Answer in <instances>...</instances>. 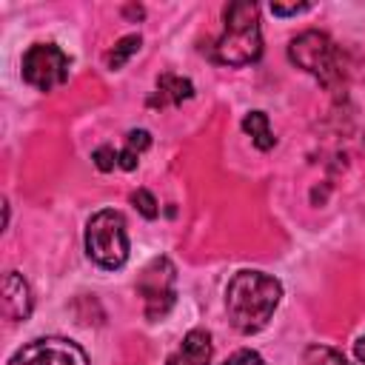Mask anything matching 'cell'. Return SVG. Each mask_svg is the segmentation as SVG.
I'll return each instance as SVG.
<instances>
[{
	"label": "cell",
	"mask_w": 365,
	"mask_h": 365,
	"mask_svg": "<svg viewBox=\"0 0 365 365\" xmlns=\"http://www.w3.org/2000/svg\"><path fill=\"white\" fill-rule=\"evenodd\" d=\"M282 297L279 279L262 271H240L225 288V311L240 334H257L268 325Z\"/></svg>",
	"instance_id": "6da1fadb"
},
{
	"label": "cell",
	"mask_w": 365,
	"mask_h": 365,
	"mask_svg": "<svg viewBox=\"0 0 365 365\" xmlns=\"http://www.w3.org/2000/svg\"><path fill=\"white\" fill-rule=\"evenodd\" d=\"M262 54L259 9L248 0H234L222 11V34L211 46V57L220 66H248Z\"/></svg>",
	"instance_id": "7a4b0ae2"
},
{
	"label": "cell",
	"mask_w": 365,
	"mask_h": 365,
	"mask_svg": "<svg viewBox=\"0 0 365 365\" xmlns=\"http://www.w3.org/2000/svg\"><path fill=\"white\" fill-rule=\"evenodd\" d=\"M86 254L100 268H123L128 259V234H125V217L114 208L97 211L86 225Z\"/></svg>",
	"instance_id": "3957f363"
},
{
	"label": "cell",
	"mask_w": 365,
	"mask_h": 365,
	"mask_svg": "<svg viewBox=\"0 0 365 365\" xmlns=\"http://www.w3.org/2000/svg\"><path fill=\"white\" fill-rule=\"evenodd\" d=\"M288 57L297 68L317 77L322 86H334L342 80V57L336 43L325 31H302L291 40Z\"/></svg>",
	"instance_id": "277c9868"
},
{
	"label": "cell",
	"mask_w": 365,
	"mask_h": 365,
	"mask_svg": "<svg viewBox=\"0 0 365 365\" xmlns=\"http://www.w3.org/2000/svg\"><path fill=\"white\" fill-rule=\"evenodd\" d=\"M137 294L143 297V305H145V317L148 319H163L174 299H177V268L168 257H157L151 259L140 279H137Z\"/></svg>",
	"instance_id": "5b68a950"
},
{
	"label": "cell",
	"mask_w": 365,
	"mask_h": 365,
	"mask_svg": "<svg viewBox=\"0 0 365 365\" xmlns=\"http://www.w3.org/2000/svg\"><path fill=\"white\" fill-rule=\"evenodd\" d=\"M68 77V57L54 43H34L23 54V80L37 91H51Z\"/></svg>",
	"instance_id": "8992f818"
},
{
	"label": "cell",
	"mask_w": 365,
	"mask_h": 365,
	"mask_svg": "<svg viewBox=\"0 0 365 365\" xmlns=\"http://www.w3.org/2000/svg\"><path fill=\"white\" fill-rule=\"evenodd\" d=\"M9 365H88L86 351L63 336H40L23 345Z\"/></svg>",
	"instance_id": "52a82bcc"
},
{
	"label": "cell",
	"mask_w": 365,
	"mask_h": 365,
	"mask_svg": "<svg viewBox=\"0 0 365 365\" xmlns=\"http://www.w3.org/2000/svg\"><path fill=\"white\" fill-rule=\"evenodd\" d=\"M0 308H3V317H6L9 322L29 319V314H31V291H29L26 279H23L17 271H9V274L3 277Z\"/></svg>",
	"instance_id": "ba28073f"
},
{
	"label": "cell",
	"mask_w": 365,
	"mask_h": 365,
	"mask_svg": "<svg viewBox=\"0 0 365 365\" xmlns=\"http://www.w3.org/2000/svg\"><path fill=\"white\" fill-rule=\"evenodd\" d=\"M208 362H211V336L202 328L188 331L180 348L168 359V365H208Z\"/></svg>",
	"instance_id": "9c48e42d"
},
{
	"label": "cell",
	"mask_w": 365,
	"mask_h": 365,
	"mask_svg": "<svg viewBox=\"0 0 365 365\" xmlns=\"http://www.w3.org/2000/svg\"><path fill=\"white\" fill-rule=\"evenodd\" d=\"M191 97H194L191 80H185L180 74H160L157 77V94L151 97V106H182Z\"/></svg>",
	"instance_id": "30bf717a"
},
{
	"label": "cell",
	"mask_w": 365,
	"mask_h": 365,
	"mask_svg": "<svg viewBox=\"0 0 365 365\" xmlns=\"http://www.w3.org/2000/svg\"><path fill=\"white\" fill-rule=\"evenodd\" d=\"M242 131L251 137V143L257 145V148H262V151H268V148H274V143H277V137H274V131H271V125H268V114L265 111H248L245 117H242Z\"/></svg>",
	"instance_id": "8fae6325"
},
{
	"label": "cell",
	"mask_w": 365,
	"mask_h": 365,
	"mask_svg": "<svg viewBox=\"0 0 365 365\" xmlns=\"http://www.w3.org/2000/svg\"><path fill=\"white\" fill-rule=\"evenodd\" d=\"M148 145H151V134H148V131H143V128L128 131V134H125V145H123V151H120V168H125V171L137 168V160H140V154H143Z\"/></svg>",
	"instance_id": "7c38bea8"
},
{
	"label": "cell",
	"mask_w": 365,
	"mask_h": 365,
	"mask_svg": "<svg viewBox=\"0 0 365 365\" xmlns=\"http://www.w3.org/2000/svg\"><path fill=\"white\" fill-rule=\"evenodd\" d=\"M140 43H143L140 34H125V37H120L117 46L108 51V68H123V66L128 63V57L140 51Z\"/></svg>",
	"instance_id": "4fadbf2b"
},
{
	"label": "cell",
	"mask_w": 365,
	"mask_h": 365,
	"mask_svg": "<svg viewBox=\"0 0 365 365\" xmlns=\"http://www.w3.org/2000/svg\"><path fill=\"white\" fill-rule=\"evenodd\" d=\"M305 365H351L339 351L325 348V345H311L305 351Z\"/></svg>",
	"instance_id": "5bb4252c"
},
{
	"label": "cell",
	"mask_w": 365,
	"mask_h": 365,
	"mask_svg": "<svg viewBox=\"0 0 365 365\" xmlns=\"http://www.w3.org/2000/svg\"><path fill=\"white\" fill-rule=\"evenodd\" d=\"M131 202H134V208L145 217V220H154L157 217V200L151 197V191H145V188H137L134 194H131Z\"/></svg>",
	"instance_id": "9a60e30c"
},
{
	"label": "cell",
	"mask_w": 365,
	"mask_h": 365,
	"mask_svg": "<svg viewBox=\"0 0 365 365\" xmlns=\"http://www.w3.org/2000/svg\"><path fill=\"white\" fill-rule=\"evenodd\" d=\"M91 160L100 171H111L114 165H120V151H114L111 145H100V148H94Z\"/></svg>",
	"instance_id": "2e32d148"
},
{
	"label": "cell",
	"mask_w": 365,
	"mask_h": 365,
	"mask_svg": "<svg viewBox=\"0 0 365 365\" xmlns=\"http://www.w3.org/2000/svg\"><path fill=\"white\" fill-rule=\"evenodd\" d=\"M222 365H262V356L257 354V351H237L234 356H228Z\"/></svg>",
	"instance_id": "e0dca14e"
},
{
	"label": "cell",
	"mask_w": 365,
	"mask_h": 365,
	"mask_svg": "<svg viewBox=\"0 0 365 365\" xmlns=\"http://www.w3.org/2000/svg\"><path fill=\"white\" fill-rule=\"evenodd\" d=\"M311 3H291V6H282V3H271V11L285 17V14H299V11H308Z\"/></svg>",
	"instance_id": "ac0fdd59"
},
{
	"label": "cell",
	"mask_w": 365,
	"mask_h": 365,
	"mask_svg": "<svg viewBox=\"0 0 365 365\" xmlns=\"http://www.w3.org/2000/svg\"><path fill=\"white\" fill-rule=\"evenodd\" d=\"M354 351H356V359L365 365V336H359L356 339V345H354Z\"/></svg>",
	"instance_id": "d6986e66"
}]
</instances>
